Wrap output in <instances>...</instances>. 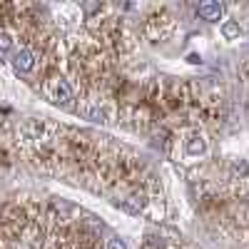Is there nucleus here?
Wrapping results in <instances>:
<instances>
[{"label": "nucleus", "instance_id": "nucleus-10", "mask_svg": "<svg viewBox=\"0 0 249 249\" xmlns=\"http://www.w3.org/2000/svg\"><path fill=\"white\" fill-rule=\"evenodd\" d=\"M97 8H100V3H88V5H85V13H95Z\"/></svg>", "mask_w": 249, "mask_h": 249}, {"label": "nucleus", "instance_id": "nucleus-4", "mask_svg": "<svg viewBox=\"0 0 249 249\" xmlns=\"http://www.w3.org/2000/svg\"><path fill=\"white\" fill-rule=\"evenodd\" d=\"M120 207H122V210H127L130 214H137L142 207H144V199L140 195H132V197H127L124 202H120Z\"/></svg>", "mask_w": 249, "mask_h": 249}, {"label": "nucleus", "instance_id": "nucleus-6", "mask_svg": "<svg viewBox=\"0 0 249 249\" xmlns=\"http://www.w3.org/2000/svg\"><path fill=\"white\" fill-rule=\"evenodd\" d=\"M204 150H207V144H204V140L199 135H192L190 140H187V152L190 155H202Z\"/></svg>", "mask_w": 249, "mask_h": 249}, {"label": "nucleus", "instance_id": "nucleus-3", "mask_svg": "<svg viewBox=\"0 0 249 249\" xmlns=\"http://www.w3.org/2000/svg\"><path fill=\"white\" fill-rule=\"evenodd\" d=\"M13 65L18 72H30L35 68V55L30 50H20L15 57H13Z\"/></svg>", "mask_w": 249, "mask_h": 249}, {"label": "nucleus", "instance_id": "nucleus-8", "mask_svg": "<svg viewBox=\"0 0 249 249\" xmlns=\"http://www.w3.org/2000/svg\"><path fill=\"white\" fill-rule=\"evenodd\" d=\"M10 45H13V40H10V35H8V33H3V30H0V53H8V50H10Z\"/></svg>", "mask_w": 249, "mask_h": 249}, {"label": "nucleus", "instance_id": "nucleus-1", "mask_svg": "<svg viewBox=\"0 0 249 249\" xmlns=\"http://www.w3.org/2000/svg\"><path fill=\"white\" fill-rule=\"evenodd\" d=\"M222 13H224L222 3H214V0H207V3L197 5V15L202 20H207V23H217V20L222 18Z\"/></svg>", "mask_w": 249, "mask_h": 249}, {"label": "nucleus", "instance_id": "nucleus-7", "mask_svg": "<svg viewBox=\"0 0 249 249\" xmlns=\"http://www.w3.org/2000/svg\"><path fill=\"white\" fill-rule=\"evenodd\" d=\"M85 115H88L90 120H95V122H102V120H105V112H102L100 107H88Z\"/></svg>", "mask_w": 249, "mask_h": 249}, {"label": "nucleus", "instance_id": "nucleus-5", "mask_svg": "<svg viewBox=\"0 0 249 249\" xmlns=\"http://www.w3.org/2000/svg\"><path fill=\"white\" fill-rule=\"evenodd\" d=\"M222 35H224V40H237L242 35V28H239L237 20H227L222 25Z\"/></svg>", "mask_w": 249, "mask_h": 249}, {"label": "nucleus", "instance_id": "nucleus-2", "mask_svg": "<svg viewBox=\"0 0 249 249\" xmlns=\"http://www.w3.org/2000/svg\"><path fill=\"white\" fill-rule=\"evenodd\" d=\"M50 92H53V100L55 102H62V105H68V102L72 100V90H70V85L65 80H53L50 82Z\"/></svg>", "mask_w": 249, "mask_h": 249}, {"label": "nucleus", "instance_id": "nucleus-9", "mask_svg": "<svg viewBox=\"0 0 249 249\" xmlns=\"http://www.w3.org/2000/svg\"><path fill=\"white\" fill-rule=\"evenodd\" d=\"M105 249H127V244H124L120 237H112V239H107V247Z\"/></svg>", "mask_w": 249, "mask_h": 249}]
</instances>
